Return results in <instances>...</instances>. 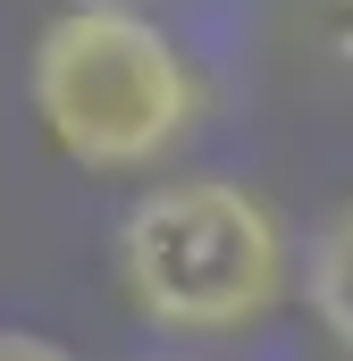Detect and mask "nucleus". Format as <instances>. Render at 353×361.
I'll list each match as a JSON object with an SVG mask.
<instances>
[{
	"label": "nucleus",
	"mask_w": 353,
	"mask_h": 361,
	"mask_svg": "<svg viewBox=\"0 0 353 361\" xmlns=\"http://www.w3.org/2000/svg\"><path fill=\"white\" fill-rule=\"evenodd\" d=\"M118 286L160 336H236L286 294V235L261 193L227 177L152 185L118 219Z\"/></svg>",
	"instance_id": "2"
},
{
	"label": "nucleus",
	"mask_w": 353,
	"mask_h": 361,
	"mask_svg": "<svg viewBox=\"0 0 353 361\" xmlns=\"http://www.w3.org/2000/svg\"><path fill=\"white\" fill-rule=\"evenodd\" d=\"M311 319L353 353V210H337L311 235Z\"/></svg>",
	"instance_id": "3"
},
{
	"label": "nucleus",
	"mask_w": 353,
	"mask_h": 361,
	"mask_svg": "<svg viewBox=\"0 0 353 361\" xmlns=\"http://www.w3.org/2000/svg\"><path fill=\"white\" fill-rule=\"evenodd\" d=\"M34 118L76 169H152L202 118V85L169 34L118 0L59 8L34 34Z\"/></svg>",
	"instance_id": "1"
},
{
	"label": "nucleus",
	"mask_w": 353,
	"mask_h": 361,
	"mask_svg": "<svg viewBox=\"0 0 353 361\" xmlns=\"http://www.w3.org/2000/svg\"><path fill=\"white\" fill-rule=\"evenodd\" d=\"M294 34H303V68L311 76L353 85V0H303Z\"/></svg>",
	"instance_id": "4"
},
{
	"label": "nucleus",
	"mask_w": 353,
	"mask_h": 361,
	"mask_svg": "<svg viewBox=\"0 0 353 361\" xmlns=\"http://www.w3.org/2000/svg\"><path fill=\"white\" fill-rule=\"evenodd\" d=\"M0 361H76L68 345H51V336H25V328H0Z\"/></svg>",
	"instance_id": "5"
}]
</instances>
